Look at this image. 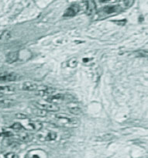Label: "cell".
Returning <instances> with one entry per match:
<instances>
[{"label": "cell", "instance_id": "1", "mask_svg": "<svg viewBox=\"0 0 148 158\" xmlns=\"http://www.w3.org/2000/svg\"><path fill=\"white\" fill-rule=\"evenodd\" d=\"M54 122L59 127L67 128H76L80 125V122L78 118H71L65 115H56Z\"/></svg>", "mask_w": 148, "mask_h": 158}, {"label": "cell", "instance_id": "2", "mask_svg": "<svg viewBox=\"0 0 148 158\" xmlns=\"http://www.w3.org/2000/svg\"><path fill=\"white\" fill-rule=\"evenodd\" d=\"M43 98L46 102L50 103H57V102H64L70 101L73 99V97L70 95H64V94H49L42 96Z\"/></svg>", "mask_w": 148, "mask_h": 158}, {"label": "cell", "instance_id": "3", "mask_svg": "<svg viewBox=\"0 0 148 158\" xmlns=\"http://www.w3.org/2000/svg\"><path fill=\"white\" fill-rule=\"evenodd\" d=\"M33 105L36 108L40 109H42L44 111H49V112H58L59 107L53 103H50L46 101H37L33 102Z\"/></svg>", "mask_w": 148, "mask_h": 158}, {"label": "cell", "instance_id": "4", "mask_svg": "<svg viewBox=\"0 0 148 158\" xmlns=\"http://www.w3.org/2000/svg\"><path fill=\"white\" fill-rule=\"evenodd\" d=\"M36 138L40 141H52L57 138V133L50 130H40L37 132Z\"/></svg>", "mask_w": 148, "mask_h": 158}, {"label": "cell", "instance_id": "5", "mask_svg": "<svg viewBox=\"0 0 148 158\" xmlns=\"http://www.w3.org/2000/svg\"><path fill=\"white\" fill-rule=\"evenodd\" d=\"M20 123L23 126V130H27V131L38 132L42 129V124L39 122L27 120V122H21Z\"/></svg>", "mask_w": 148, "mask_h": 158}, {"label": "cell", "instance_id": "6", "mask_svg": "<svg viewBox=\"0 0 148 158\" xmlns=\"http://www.w3.org/2000/svg\"><path fill=\"white\" fill-rule=\"evenodd\" d=\"M18 79V75L13 72H2L0 74V81L2 82H10L15 81Z\"/></svg>", "mask_w": 148, "mask_h": 158}, {"label": "cell", "instance_id": "7", "mask_svg": "<svg viewBox=\"0 0 148 158\" xmlns=\"http://www.w3.org/2000/svg\"><path fill=\"white\" fill-rule=\"evenodd\" d=\"M47 153L43 150H32L27 153L25 158H48Z\"/></svg>", "mask_w": 148, "mask_h": 158}, {"label": "cell", "instance_id": "8", "mask_svg": "<svg viewBox=\"0 0 148 158\" xmlns=\"http://www.w3.org/2000/svg\"><path fill=\"white\" fill-rule=\"evenodd\" d=\"M120 10V6H109L103 7V9L101 11V14L109 15L113 14V13H117Z\"/></svg>", "mask_w": 148, "mask_h": 158}, {"label": "cell", "instance_id": "9", "mask_svg": "<svg viewBox=\"0 0 148 158\" xmlns=\"http://www.w3.org/2000/svg\"><path fill=\"white\" fill-rule=\"evenodd\" d=\"M79 6L76 4L71 5V6L68 7L66 10H65V13H64V16H74L77 14L79 12Z\"/></svg>", "mask_w": 148, "mask_h": 158}, {"label": "cell", "instance_id": "10", "mask_svg": "<svg viewBox=\"0 0 148 158\" xmlns=\"http://www.w3.org/2000/svg\"><path fill=\"white\" fill-rule=\"evenodd\" d=\"M38 87H39V85H37L35 82H31V81H27V82H24L22 85V89L24 91H29V92H31V91H37Z\"/></svg>", "mask_w": 148, "mask_h": 158}, {"label": "cell", "instance_id": "11", "mask_svg": "<svg viewBox=\"0 0 148 158\" xmlns=\"http://www.w3.org/2000/svg\"><path fill=\"white\" fill-rule=\"evenodd\" d=\"M19 59V51H13L9 53L6 55V62L9 64H13L17 61Z\"/></svg>", "mask_w": 148, "mask_h": 158}, {"label": "cell", "instance_id": "12", "mask_svg": "<svg viewBox=\"0 0 148 158\" xmlns=\"http://www.w3.org/2000/svg\"><path fill=\"white\" fill-rule=\"evenodd\" d=\"M15 91H16V89L13 86L0 85V94H3V95L11 94L15 92Z\"/></svg>", "mask_w": 148, "mask_h": 158}, {"label": "cell", "instance_id": "13", "mask_svg": "<svg viewBox=\"0 0 148 158\" xmlns=\"http://www.w3.org/2000/svg\"><path fill=\"white\" fill-rule=\"evenodd\" d=\"M16 102L13 99H2L0 100V107L9 108L14 106Z\"/></svg>", "mask_w": 148, "mask_h": 158}, {"label": "cell", "instance_id": "14", "mask_svg": "<svg viewBox=\"0 0 148 158\" xmlns=\"http://www.w3.org/2000/svg\"><path fill=\"white\" fill-rule=\"evenodd\" d=\"M11 37V33L10 30H4L2 33H0V41L7 40Z\"/></svg>", "mask_w": 148, "mask_h": 158}, {"label": "cell", "instance_id": "15", "mask_svg": "<svg viewBox=\"0 0 148 158\" xmlns=\"http://www.w3.org/2000/svg\"><path fill=\"white\" fill-rule=\"evenodd\" d=\"M33 114H35V115L40 117H45L47 115V112L46 111L37 109V108H36L35 109H33Z\"/></svg>", "mask_w": 148, "mask_h": 158}, {"label": "cell", "instance_id": "16", "mask_svg": "<svg viewBox=\"0 0 148 158\" xmlns=\"http://www.w3.org/2000/svg\"><path fill=\"white\" fill-rule=\"evenodd\" d=\"M13 133L10 131H7L2 127H0V136H4V137H10L13 136Z\"/></svg>", "mask_w": 148, "mask_h": 158}, {"label": "cell", "instance_id": "17", "mask_svg": "<svg viewBox=\"0 0 148 158\" xmlns=\"http://www.w3.org/2000/svg\"><path fill=\"white\" fill-rule=\"evenodd\" d=\"M19 139H21L24 142H28V141H30L31 139V136H30V134L28 133H26V132L23 133V132L19 135Z\"/></svg>", "mask_w": 148, "mask_h": 158}, {"label": "cell", "instance_id": "18", "mask_svg": "<svg viewBox=\"0 0 148 158\" xmlns=\"http://www.w3.org/2000/svg\"><path fill=\"white\" fill-rule=\"evenodd\" d=\"M78 65V60L76 57H72L68 61V66L70 68H76Z\"/></svg>", "mask_w": 148, "mask_h": 158}, {"label": "cell", "instance_id": "19", "mask_svg": "<svg viewBox=\"0 0 148 158\" xmlns=\"http://www.w3.org/2000/svg\"><path fill=\"white\" fill-rule=\"evenodd\" d=\"M11 128L13 129V130H18V131L23 130V126L21 125L20 123H15L14 124H13V125L11 126Z\"/></svg>", "mask_w": 148, "mask_h": 158}, {"label": "cell", "instance_id": "20", "mask_svg": "<svg viewBox=\"0 0 148 158\" xmlns=\"http://www.w3.org/2000/svg\"><path fill=\"white\" fill-rule=\"evenodd\" d=\"M5 158H19V156H18L16 153L10 152V153H6V154L5 155Z\"/></svg>", "mask_w": 148, "mask_h": 158}, {"label": "cell", "instance_id": "21", "mask_svg": "<svg viewBox=\"0 0 148 158\" xmlns=\"http://www.w3.org/2000/svg\"><path fill=\"white\" fill-rule=\"evenodd\" d=\"M70 111L72 112L73 114H80L81 110L78 109V108H72V109H70Z\"/></svg>", "mask_w": 148, "mask_h": 158}, {"label": "cell", "instance_id": "22", "mask_svg": "<svg viewBox=\"0 0 148 158\" xmlns=\"http://www.w3.org/2000/svg\"><path fill=\"white\" fill-rule=\"evenodd\" d=\"M16 118H18L19 119H22V120H23V119H26L27 118V115H25L23 113H17L16 115Z\"/></svg>", "mask_w": 148, "mask_h": 158}]
</instances>
